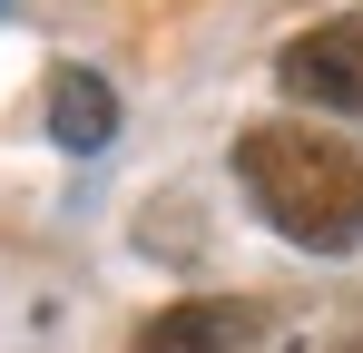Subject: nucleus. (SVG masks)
I'll list each match as a JSON object with an SVG mask.
<instances>
[{"mask_svg":"<svg viewBox=\"0 0 363 353\" xmlns=\"http://www.w3.org/2000/svg\"><path fill=\"white\" fill-rule=\"evenodd\" d=\"M236 176L285 245H304V255H354L363 245V147L304 128V118H265L236 138Z\"/></svg>","mask_w":363,"mask_h":353,"instance_id":"obj_1","label":"nucleus"},{"mask_svg":"<svg viewBox=\"0 0 363 353\" xmlns=\"http://www.w3.org/2000/svg\"><path fill=\"white\" fill-rule=\"evenodd\" d=\"M255 334H265L255 304H236V294H196V304H167V314L138 334V353H245Z\"/></svg>","mask_w":363,"mask_h":353,"instance_id":"obj_3","label":"nucleus"},{"mask_svg":"<svg viewBox=\"0 0 363 353\" xmlns=\"http://www.w3.org/2000/svg\"><path fill=\"white\" fill-rule=\"evenodd\" d=\"M344 353H363V334H354V344H344Z\"/></svg>","mask_w":363,"mask_h":353,"instance_id":"obj_5","label":"nucleus"},{"mask_svg":"<svg viewBox=\"0 0 363 353\" xmlns=\"http://www.w3.org/2000/svg\"><path fill=\"white\" fill-rule=\"evenodd\" d=\"M275 79H285V99H304V108L363 118V20H324V30L285 40L275 50Z\"/></svg>","mask_w":363,"mask_h":353,"instance_id":"obj_2","label":"nucleus"},{"mask_svg":"<svg viewBox=\"0 0 363 353\" xmlns=\"http://www.w3.org/2000/svg\"><path fill=\"white\" fill-rule=\"evenodd\" d=\"M50 138H60L69 157H99L118 138V99H108L99 69H50Z\"/></svg>","mask_w":363,"mask_h":353,"instance_id":"obj_4","label":"nucleus"}]
</instances>
